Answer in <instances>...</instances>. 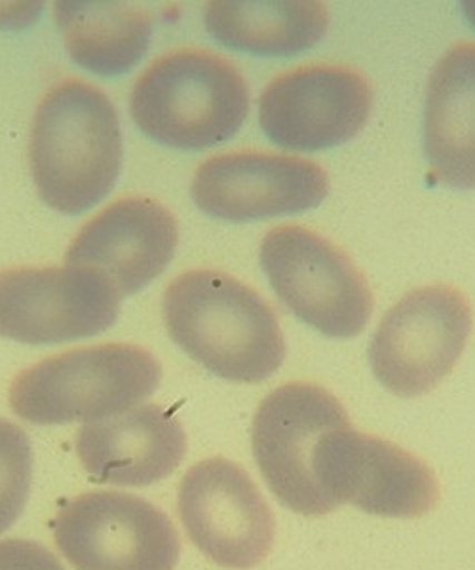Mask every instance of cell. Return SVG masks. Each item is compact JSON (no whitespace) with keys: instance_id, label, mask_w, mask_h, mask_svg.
Instances as JSON below:
<instances>
[{"instance_id":"cell-4","label":"cell","mask_w":475,"mask_h":570,"mask_svg":"<svg viewBox=\"0 0 475 570\" xmlns=\"http://www.w3.org/2000/svg\"><path fill=\"white\" fill-rule=\"evenodd\" d=\"M162 367L136 344L85 346L50 356L13 379V413L40 426L96 422L137 407L158 389Z\"/></svg>"},{"instance_id":"cell-5","label":"cell","mask_w":475,"mask_h":570,"mask_svg":"<svg viewBox=\"0 0 475 570\" xmlns=\"http://www.w3.org/2000/svg\"><path fill=\"white\" fill-rule=\"evenodd\" d=\"M350 424L343 403L324 386L289 383L260 402L251 445L260 475L280 504L300 515H326L331 504L321 485L329 435Z\"/></svg>"},{"instance_id":"cell-8","label":"cell","mask_w":475,"mask_h":570,"mask_svg":"<svg viewBox=\"0 0 475 570\" xmlns=\"http://www.w3.org/2000/svg\"><path fill=\"white\" fill-rule=\"evenodd\" d=\"M53 537L75 570H174L181 556L176 527L160 508L115 491L61 505Z\"/></svg>"},{"instance_id":"cell-13","label":"cell","mask_w":475,"mask_h":570,"mask_svg":"<svg viewBox=\"0 0 475 570\" xmlns=\"http://www.w3.org/2000/svg\"><path fill=\"white\" fill-rule=\"evenodd\" d=\"M329 193L321 166L299 156L230 153L196 169L190 195L217 219L255 220L316 208Z\"/></svg>"},{"instance_id":"cell-16","label":"cell","mask_w":475,"mask_h":570,"mask_svg":"<svg viewBox=\"0 0 475 570\" xmlns=\"http://www.w3.org/2000/svg\"><path fill=\"white\" fill-rule=\"evenodd\" d=\"M424 149L443 185L475 188V42L453 46L432 71Z\"/></svg>"},{"instance_id":"cell-7","label":"cell","mask_w":475,"mask_h":570,"mask_svg":"<svg viewBox=\"0 0 475 570\" xmlns=\"http://www.w3.org/2000/svg\"><path fill=\"white\" fill-rule=\"evenodd\" d=\"M472 331L468 298L451 285H424L386 312L369 346L378 383L399 397L436 389L463 356Z\"/></svg>"},{"instance_id":"cell-12","label":"cell","mask_w":475,"mask_h":570,"mask_svg":"<svg viewBox=\"0 0 475 570\" xmlns=\"http://www.w3.org/2000/svg\"><path fill=\"white\" fill-rule=\"evenodd\" d=\"M372 112V88L348 67L308 66L284 72L260 94L259 122L278 147L331 149L350 141Z\"/></svg>"},{"instance_id":"cell-6","label":"cell","mask_w":475,"mask_h":570,"mask_svg":"<svg viewBox=\"0 0 475 570\" xmlns=\"http://www.w3.org/2000/svg\"><path fill=\"white\" fill-rule=\"evenodd\" d=\"M259 259L281 303L327 337H356L372 318L364 274L324 236L281 225L260 242Z\"/></svg>"},{"instance_id":"cell-14","label":"cell","mask_w":475,"mask_h":570,"mask_svg":"<svg viewBox=\"0 0 475 570\" xmlns=\"http://www.w3.org/2000/svg\"><path fill=\"white\" fill-rule=\"evenodd\" d=\"M179 240L177 220L160 202L130 196L88 220L66 253V266L93 274L126 297L170 265Z\"/></svg>"},{"instance_id":"cell-19","label":"cell","mask_w":475,"mask_h":570,"mask_svg":"<svg viewBox=\"0 0 475 570\" xmlns=\"http://www.w3.org/2000/svg\"><path fill=\"white\" fill-rule=\"evenodd\" d=\"M33 478V449L23 428L0 419V534L26 510Z\"/></svg>"},{"instance_id":"cell-2","label":"cell","mask_w":475,"mask_h":570,"mask_svg":"<svg viewBox=\"0 0 475 570\" xmlns=\"http://www.w3.org/2000/svg\"><path fill=\"white\" fill-rule=\"evenodd\" d=\"M29 163L46 206L66 215L98 206L122 168V131L111 99L79 78L53 85L34 112Z\"/></svg>"},{"instance_id":"cell-3","label":"cell","mask_w":475,"mask_h":570,"mask_svg":"<svg viewBox=\"0 0 475 570\" xmlns=\"http://www.w3.org/2000/svg\"><path fill=\"white\" fill-rule=\"evenodd\" d=\"M137 128L164 147L200 150L236 136L249 112L246 78L208 50H174L155 59L131 88Z\"/></svg>"},{"instance_id":"cell-18","label":"cell","mask_w":475,"mask_h":570,"mask_svg":"<svg viewBox=\"0 0 475 570\" xmlns=\"http://www.w3.org/2000/svg\"><path fill=\"white\" fill-rule=\"evenodd\" d=\"M53 12L72 61L96 75L128 72L149 50L152 16L139 4L61 0Z\"/></svg>"},{"instance_id":"cell-21","label":"cell","mask_w":475,"mask_h":570,"mask_svg":"<svg viewBox=\"0 0 475 570\" xmlns=\"http://www.w3.org/2000/svg\"><path fill=\"white\" fill-rule=\"evenodd\" d=\"M463 8L464 16H466V20L475 27V0H468V2H463L461 4Z\"/></svg>"},{"instance_id":"cell-1","label":"cell","mask_w":475,"mask_h":570,"mask_svg":"<svg viewBox=\"0 0 475 570\" xmlns=\"http://www.w3.org/2000/svg\"><path fill=\"white\" fill-rule=\"evenodd\" d=\"M162 308L177 346L225 381L263 383L284 363L286 338L273 308L228 274L182 273L164 293Z\"/></svg>"},{"instance_id":"cell-10","label":"cell","mask_w":475,"mask_h":570,"mask_svg":"<svg viewBox=\"0 0 475 570\" xmlns=\"http://www.w3.org/2000/svg\"><path fill=\"white\" fill-rule=\"evenodd\" d=\"M120 295L103 279L71 266L0 271V337L59 344L93 337L120 314Z\"/></svg>"},{"instance_id":"cell-20","label":"cell","mask_w":475,"mask_h":570,"mask_svg":"<svg viewBox=\"0 0 475 570\" xmlns=\"http://www.w3.org/2000/svg\"><path fill=\"white\" fill-rule=\"evenodd\" d=\"M0 570H66L52 551L31 540H0Z\"/></svg>"},{"instance_id":"cell-17","label":"cell","mask_w":475,"mask_h":570,"mask_svg":"<svg viewBox=\"0 0 475 570\" xmlns=\"http://www.w3.org/2000/svg\"><path fill=\"white\" fill-rule=\"evenodd\" d=\"M208 33L227 48L255 56H295L327 31L326 4L314 0H214L206 7Z\"/></svg>"},{"instance_id":"cell-9","label":"cell","mask_w":475,"mask_h":570,"mask_svg":"<svg viewBox=\"0 0 475 570\" xmlns=\"http://www.w3.org/2000/svg\"><path fill=\"white\" fill-rule=\"evenodd\" d=\"M177 505L192 544L219 567L254 569L273 550V512L236 462L216 456L195 464L182 478Z\"/></svg>"},{"instance_id":"cell-15","label":"cell","mask_w":475,"mask_h":570,"mask_svg":"<svg viewBox=\"0 0 475 570\" xmlns=\"http://www.w3.org/2000/svg\"><path fill=\"white\" fill-rule=\"evenodd\" d=\"M187 453V435L171 411L137 405L103 421L88 422L77 435V454L91 481L147 487L176 472Z\"/></svg>"},{"instance_id":"cell-11","label":"cell","mask_w":475,"mask_h":570,"mask_svg":"<svg viewBox=\"0 0 475 570\" xmlns=\"http://www.w3.org/2000/svg\"><path fill=\"white\" fill-rule=\"evenodd\" d=\"M321 485L333 510L352 504L380 518H420L436 508L442 494L426 462L392 441L362 434L352 424L327 440Z\"/></svg>"}]
</instances>
